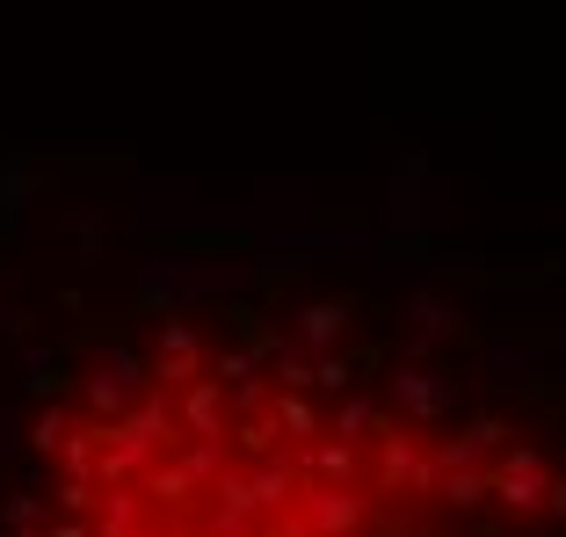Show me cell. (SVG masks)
Masks as SVG:
<instances>
[{
    "mask_svg": "<svg viewBox=\"0 0 566 537\" xmlns=\"http://www.w3.org/2000/svg\"><path fill=\"white\" fill-rule=\"evenodd\" d=\"M8 537H566V443L160 319L44 400Z\"/></svg>",
    "mask_w": 566,
    "mask_h": 537,
    "instance_id": "obj_1",
    "label": "cell"
}]
</instances>
